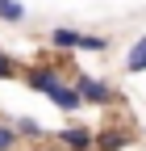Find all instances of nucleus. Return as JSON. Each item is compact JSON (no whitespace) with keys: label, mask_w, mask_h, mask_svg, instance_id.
<instances>
[{"label":"nucleus","mask_w":146,"mask_h":151,"mask_svg":"<svg viewBox=\"0 0 146 151\" xmlns=\"http://www.w3.org/2000/svg\"><path fill=\"white\" fill-rule=\"evenodd\" d=\"M71 80H75V88L84 92V105H88V109H92V105H96V109L121 105V92H117V88H108L100 76H88V71H79V67H75V71H71Z\"/></svg>","instance_id":"1"},{"label":"nucleus","mask_w":146,"mask_h":151,"mask_svg":"<svg viewBox=\"0 0 146 151\" xmlns=\"http://www.w3.org/2000/svg\"><path fill=\"white\" fill-rule=\"evenodd\" d=\"M50 143L59 151H96V130L84 126V122H71V126L59 130V134H50Z\"/></svg>","instance_id":"2"},{"label":"nucleus","mask_w":146,"mask_h":151,"mask_svg":"<svg viewBox=\"0 0 146 151\" xmlns=\"http://www.w3.org/2000/svg\"><path fill=\"white\" fill-rule=\"evenodd\" d=\"M130 143H134V126H125V122L96 130V151H125Z\"/></svg>","instance_id":"3"},{"label":"nucleus","mask_w":146,"mask_h":151,"mask_svg":"<svg viewBox=\"0 0 146 151\" xmlns=\"http://www.w3.org/2000/svg\"><path fill=\"white\" fill-rule=\"evenodd\" d=\"M50 105L59 109V113H84L88 105H84V92L75 88V80H63L59 88L50 92Z\"/></svg>","instance_id":"4"},{"label":"nucleus","mask_w":146,"mask_h":151,"mask_svg":"<svg viewBox=\"0 0 146 151\" xmlns=\"http://www.w3.org/2000/svg\"><path fill=\"white\" fill-rule=\"evenodd\" d=\"M46 42H50V50H59V55H71V50H79V29H67V25H54Z\"/></svg>","instance_id":"5"},{"label":"nucleus","mask_w":146,"mask_h":151,"mask_svg":"<svg viewBox=\"0 0 146 151\" xmlns=\"http://www.w3.org/2000/svg\"><path fill=\"white\" fill-rule=\"evenodd\" d=\"M125 71H130V76H142L146 71V34L134 38V46L125 50Z\"/></svg>","instance_id":"6"},{"label":"nucleus","mask_w":146,"mask_h":151,"mask_svg":"<svg viewBox=\"0 0 146 151\" xmlns=\"http://www.w3.org/2000/svg\"><path fill=\"white\" fill-rule=\"evenodd\" d=\"M21 134H17V126L4 118V113H0V151H21Z\"/></svg>","instance_id":"7"},{"label":"nucleus","mask_w":146,"mask_h":151,"mask_svg":"<svg viewBox=\"0 0 146 151\" xmlns=\"http://www.w3.org/2000/svg\"><path fill=\"white\" fill-rule=\"evenodd\" d=\"M108 46H113L108 34H79V50H88V55H108Z\"/></svg>","instance_id":"8"},{"label":"nucleus","mask_w":146,"mask_h":151,"mask_svg":"<svg viewBox=\"0 0 146 151\" xmlns=\"http://www.w3.org/2000/svg\"><path fill=\"white\" fill-rule=\"evenodd\" d=\"M0 21L4 25H21L25 21V4L21 0H0Z\"/></svg>","instance_id":"9"},{"label":"nucleus","mask_w":146,"mask_h":151,"mask_svg":"<svg viewBox=\"0 0 146 151\" xmlns=\"http://www.w3.org/2000/svg\"><path fill=\"white\" fill-rule=\"evenodd\" d=\"M13 126H17L21 139H50L46 130H42V122H33V118H13Z\"/></svg>","instance_id":"10"},{"label":"nucleus","mask_w":146,"mask_h":151,"mask_svg":"<svg viewBox=\"0 0 146 151\" xmlns=\"http://www.w3.org/2000/svg\"><path fill=\"white\" fill-rule=\"evenodd\" d=\"M0 80H21V63H17L4 46H0Z\"/></svg>","instance_id":"11"}]
</instances>
